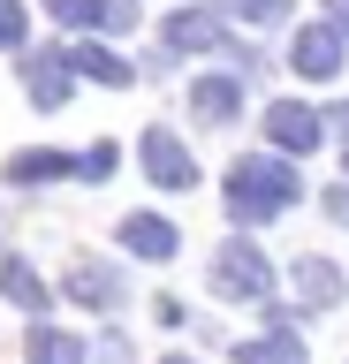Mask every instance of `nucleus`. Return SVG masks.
<instances>
[{"label":"nucleus","instance_id":"obj_1","mask_svg":"<svg viewBox=\"0 0 349 364\" xmlns=\"http://www.w3.org/2000/svg\"><path fill=\"white\" fill-rule=\"evenodd\" d=\"M220 198H228V220L235 228H266L274 220V213H289V205L304 198V182H296V167H289V159H235L228 167V182H220Z\"/></svg>","mask_w":349,"mask_h":364},{"label":"nucleus","instance_id":"obj_2","mask_svg":"<svg viewBox=\"0 0 349 364\" xmlns=\"http://www.w3.org/2000/svg\"><path fill=\"white\" fill-rule=\"evenodd\" d=\"M266 289H274V266H266L258 243H220L213 250V296H228V304H266Z\"/></svg>","mask_w":349,"mask_h":364},{"label":"nucleus","instance_id":"obj_3","mask_svg":"<svg viewBox=\"0 0 349 364\" xmlns=\"http://www.w3.org/2000/svg\"><path fill=\"white\" fill-rule=\"evenodd\" d=\"M137 159H144V182H152V190H190V182H198V159H190V144L167 129V122H152V129L137 136Z\"/></svg>","mask_w":349,"mask_h":364},{"label":"nucleus","instance_id":"obj_4","mask_svg":"<svg viewBox=\"0 0 349 364\" xmlns=\"http://www.w3.org/2000/svg\"><path fill=\"white\" fill-rule=\"evenodd\" d=\"M258 129H266V144H274L281 159H304V152H319V136H326V114H311L304 99H274Z\"/></svg>","mask_w":349,"mask_h":364},{"label":"nucleus","instance_id":"obj_5","mask_svg":"<svg viewBox=\"0 0 349 364\" xmlns=\"http://www.w3.org/2000/svg\"><path fill=\"white\" fill-rule=\"evenodd\" d=\"M289 68H296L304 84H334L342 76V23H304L296 38H289Z\"/></svg>","mask_w":349,"mask_h":364},{"label":"nucleus","instance_id":"obj_6","mask_svg":"<svg viewBox=\"0 0 349 364\" xmlns=\"http://www.w3.org/2000/svg\"><path fill=\"white\" fill-rule=\"evenodd\" d=\"M114 235H122V250H129V258H144V266H167V258L183 250V228L167 220V213H129Z\"/></svg>","mask_w":349,"mask_h":364},{"label":"nucleus","instance_id":"obj_7","mask_svg":"<svg viewBox=\"0 0 349 364\" xmlns=\"http://www.w3.org/2000/svg\"><path fill=\"white\" fill-rule=\"evenodd\" d=\"M61 296H69V304H84V311H114V304H122V273L107 266V258H69Z\"/></svg>","mask_w":349,"mask_h":364},{"label":"nucleus","instance_id":"obj_8","mask_svg":"<svg viewBox=\"0 0 349 364\" xmlns=\"http://www.w3.org/2000/svg\"><path fill=\"white\" fill-rule=\"evenodd\" d=\"M23 91H31V107H69V91H76V61H69V53H53V46H46V53H23Z\"/></svg>","mask_w":349,"mask_h":364},{"label":"nucleus","instance_id":"obj_9","mask_svg":"<svg viewBox=\"0 0 349 364\" xmlns=\"http://www.w3.org/2000/svg\"><path fill=\"white\" fill-rule=\"evenodd\" d=\"M160 38L175 53H228V16H213V8H183V16L160 23Z\"/></svg>","mask_w":349,"mask_h":364},{"label":"nucleus","instance_id":"obj_10","mask_svg":"<svg viewBox=\"0 0 349 364\" xmlns=\"http://www.w3.org/2000/svg\"><path fill=\"white\" fill-rule=\"evenodd\" d=\"M69 175H84V159L53 152V144H31V152H8V182H16V190H46V182H69Z\"/></svg>","mask_w":349,"mask_h":364},{"label":"nucleus","instance_id":"obj_11","mask_svg":"<svg viewBox=\"0 0 349 364\" xmlns=\"http://www.w3.org/2000/svg\"><path fill=\"white\" fill-rule=\"evenodd\" d=\"M190 114H198L205 129H228L235 114H243V91H235V76H190Z\"/></svg>","mask_w":349,"mask_h":364},{"label":"nucleus","instance_id":"obj_12","mask_svg":"<svg viewBox=\"0 0 349 364\" xmlns=\"http://www.w3.org/2000/svg\"><path fill=\"white\" fill-rule=\"evenodd\" d=\"M23 357H31V364H84L92 349H84L76 334H61L53 318H31V334H23Z\"/></svg>","mask_w":349,"mask_h":364},{"label":"nucleus","instance_id":"obj_13","mask_svg":"<svg viewBox=\"0 0 349 364\" xmlns=\"http://www.w3.org/2000/svg\"><path fill=\"white\" fill-rule=\"evenodd\" d=\"M296 296H304V311H334V304H342V266L296 258Z\"/></svg>","mask_w":349,"mask_h":364},{"label":"nucleus","instance_id":"obj_14","mask_svg":"<svg viewBox=\"0 0 349 364\" xmlns=\"http://www.w3.org/2000/svg\"><path fill=\"white\" fill-rule=\"evenodd\" d=\"M69 61H76V76H92V84H107V91H122V84H129V61H122L114 46H99V38L69 46Z\"/></svg>","mask_w":349,"mask_h":364},{"label":"nucleus","instance_id":"obj_15","mask_svg":"<svg viewBox=\"0 0 349 364\" xmlns=\"http://www.w3.org/2000/svg\"><path fill=\"white\" fill-rule=\"evenodd\" d=\"M0 296H16L31 318H46V304H53V296H46V281H38L23 258H0Z\"/></svg>","mask_w":349,"mask_h":364},{"label":"nucleus","instance_id":"obj_16","mask_svg":"<svg viewBox=\"0 0 349 364\" xmlns=\"http://www.w3.org/2000/svg\"><path fill=\"white\" fill-rule=\"evenodd\" d=\"M235 364H304V341L289 334V326H274L266 341H243V349H235Z\"/></svg>","mask_w":349,"mask_h":364},{"label":"nucleus","instance_id":"obj_17","mask_svg":"<svg viewBox=\"0 0 349 364\" xmlns=\"http://www.w3.org/2000/svg\"><path fill=\"white\" fill-rule=\"evenodd\" d=\"M289 8H296V0H220V16H228V23H251V31L289 23Z\"/></svg>","mask_w":349,"mask_h":364},{"label":"nucleus","instance_id":"obj_18","mask_svg":"<svg viewBox=\"0 0 349 364\" xmlns=\"http://www.w3.org/2000/svg\"><path fill=\"white\" fill-rule=\"evenodd\" d=\"M46 16L61 23V31H99V23H107V0H46Z\"/></svg>","mask_w":349,"mask_h":364},{"label":"nucleus","instance_id":"obj_19","mask_svg":"<svg viewBox=\"0 0 349 364\" xmlns=\"http://www.w3.org/2000/svg\"><path fill=\"white\" fill-rule=\"evenodd\" d=\"M114 167H122V144H107V136H99L92 152H84V182H107Z\"/></svg>","mask_w":349,"mask_h":364},{"label":"nucleus","instance_id":"obj_20","mask_svg":"<svg viewBox=\"0 0 349 364\" xmlns=\"http://www.w3.org/2000/svg\"><path fill=\"white\" fill-rule=\"evenodd\" d=\"M31 16H23V0H0V46H23Z\"/></svg>","mask_w":349,"mask_h":364},{"label":"nucleus","instance_id":"obj_21","mask_svg":"<svg viewBox=\"0 0 349 364\" xmlns=\"http://www.w3.org/2000/svg\"><path fill=\"white\" fill-rule=\"evenodd\" d=\"M107 38H122V31H137V0H107V23H99Z\"/></svg>","mask_w":349,"mask_h":364},{"label":"nucleus","instance_id":"obj_22","mask_svg":"<svg viewBox=\"0 0 349 364\" xmlns=\"http://www.w3.org/2000/svg\"><path fill=\"white\" fill-rule=\"evenodd\" d=\"M99 364H129V341H122V334H107V341H99Z\"/></svg>","mask_w":349,"mask_h":364},{"label":"nucleus","instance_id":"obj_23","mask_svg":"<svg viewBox=\"0 0 349 364\" xmlns=\"http://www.w3.org/2000/svg\"><path fill=\"white\" fill-rule=\"evenodd\" d=\"M326 213H334V220H349V190H334V198H326Z\"/></svg>","mask_w":349,"mask_h":364},{"label":"nucleus","instance_id":"obj_24","mask_svg":"<svg viewBox=\"0 0 349 364\" xmlns=\"http://www.w3.org/2000/svg\"><path fill=\"white\" fill-rule=\"evenodd\" d=\"M326 23H342V31H349V0H326Z\"/></svg>","mask_w":349,"mask_h":364},{"label":"nucleus","instance_id":"obj_25","mask_svg":"<svg viewBox=\"0 0 349 364\" xmlns=\"http://www.w3.org/2000/svg\"><path fill=\"white\" fill-rule=\"evenodd\" d=\"M326 122H334V129H342V136H349V107H334V114H326Z\"/></svg>","mask_w":349,"mask_h":364},{"label":"nucleus","instance_id":"obj_26","mask_svg":"<svg viewBox=\"0 0 349 364\" xmlns=\"http://www.w3.org/2000/svg\"><path fill=\"white\" fill-rule=\"evenodd\" d=\"M160 364H190V357H160Z\"/></svg>","mask_w":349,"mask_h":364}]
</instances>
